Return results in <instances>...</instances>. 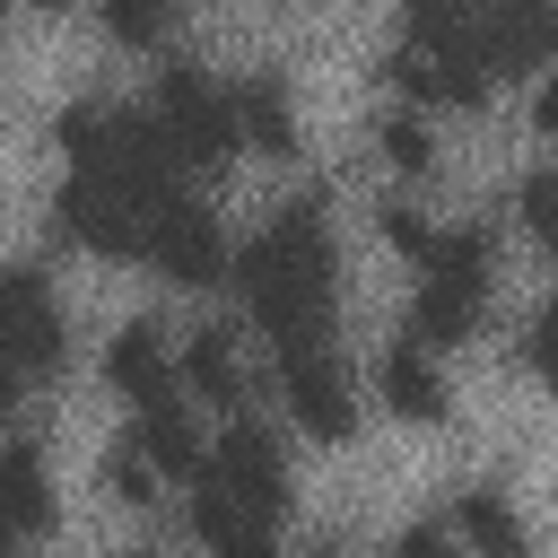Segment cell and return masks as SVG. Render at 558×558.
<instances>
[{
  "label": "cell",
  "mask_w": 558,
  "mask_h": 558,
  "mask_svg": "<svg viewBox=\"0 0 558 558\" xmlns=\"http://www.w3.org/2000/svg\"><path fill=\"white\" fill-rule=\"evenodd\" d=\"M375 148H384V166H401V174H427V166H436V140H427V122H418V113L375 122Z\"/></svg>",
  "instance_id": "obj_21"
},
{
  "label": "cell",
  "mask_w": 558,
  "mask_h": 558,
  "mask_svg": "<svg viewBox=\"0 0 558 558\" xmlns=\"http://www.w3.org/2000/svg\"><path fill=\"white\" fill-rule=\"evenodd\" d=\"M480 305H488V288H471V279H418V305H410V340H427V349H462L471 331H480Z\"/></svg>",
  "instance_id": "obj_10"
},
{
  "label": "cell",
  "mask_w": 558,
  "mask_h": 558,
  "mask_svg": "<svg viewBox=\"0 0 558 558\" xmlns=\"http://www.w3.org/2000/svg\"><path fill=\"white\" fill-rule=\"evenodd\" d=\"M201 471H209L227 497H244L253 514H270V523H279V506H288V453H279V436H270V427L235 418V427L218 436V453H201Z\"/></svg>",
  "instance_id": "obj_6"
},
{
  "label": "cell",
  "mask_w": 558,
  "mask_h": 558,
  "mask_svg": "<svg viewBox=\"0 0 558 558\" xmlns=\"http://www.w3.org/2000/svg\"><path fill=\"white\" fill-rule=\"evenodd\" d=\"M17 401H26V375H17V366H9V357H0V418H9V410H17Z\"/></svg>",
  "instance_id": "obj_28"
},
{
  "label": "cell",
  "mask_w": 558,
  "mask_h": 558,
  "mask_svg": "<svg viewBox=\"0 0 558 558\" xmlns=\"http://www.w3.org/2000/svg\"><path fill=\"white\" fill-rule=\"evenodd\" d=\"M514 209H523V227H532V235H541V244H549V235H558V183H549V174H541V166H532V174H523V183H514Z\"/></svg>",
  "instance_id": "obj_24"
},
{
  "label": "cell",
  "mask_w": 558,
  "mask_h": 558,
  "mask_svg": "<svg viewBox=\"0 0 558 558\" xmlns=\"http://www.w3.org/2000/svg\"><path fill=\"white\" fill-rule=\"evenodd\" d=\"M418 270H436V279H471V288H488V227H453V235H436V244L418 253Z\"/></svg>",
  "instance_id": "obj_19"
},
{
  "label": "cell",
  "mask_w": 558,
  "mask_h": 558,
  "mask_svg": "<svg viewBox=\"0 0 558 558\" xmlns=\"http://www.w3.org/2000/svg\"><path fill=\"white\" fill-rule=\"evenodd\" d=\"M384 78H392L401 96H418V105H462V96H453V78H445V61H436V52H418V44L384 52Z\"/></svg>",
  "instance_id": "obj_20"
},
{
  "label": "cell",
  "mask_w": 558,
  "mask_h": 558,
  "mask_svg": "<svg viewBox=\"0 0 558 558\" xmlns=\"http://www.w3.org/2000/svg\"><path fill=\"white\" fill-rule=\"evenodd\" d=\"M453 541H480V549L514 558V549H523V523H514L506 497H462V506H453Z\"/></svg>",
  "instance_id": "obj_18"
},
{
  "label": "cell",
  "mask_w": 558,
  "mask_h": 558,
  "mask_svg": "<svg viewBox=\"0 0 558 558\" xmlns=\"http://www.w3.org/2000/svg\"><path fill=\"white\" fill-rule=\"evenodd\" d=\"M157 122H166L174 157H183V166H209V174L244 148V131H235V96L209 87L192 61H166V78H157Z\"/></svg>",
  "instance_id": "obj_2"
},
{
  "label": "cell",
  "mask_w": 558,
  "mask_h": 558,
  "mask_svg": "<svg viewBox=\"0 0 558 558\" xmlns=\"http://www.w3.org/2000/svg\"><path fill=\"white\" fill-rule=\"evenodd\" d=\"M105 488H113V506H140V514H148V506H157V462H148L140 445H113V453H105Z\"/></svg>",
  "instance_id": "obj_22"
},
{
  "label": "cell",
  "mask_w": 558,
  "mask_h": 558,
  "mask_svg": "<svg viewBox=\"0 0 558 558\" xmlns=\"http://www.w3.org/2000/svg\"><path fill=\"white\" fill-rule=\"evenodd\" d=\"M488 78H532L549 61V0H471Z\"/></svg>",
  "instance_id": "obj_8"
},
{
  "label": "cell",
  "mask_w": 558,
  "mask_h": 558,
  "mask_svg": "<svg viewBox=\"0 0 558 558\" xmlns=\"http://www.w3.org/2000/svg\"><path fill=\"white\" fill-rule=\"evenodd\" d=\"M192 532L209 541V549H270V514H253L244 497H227L218 480L192 497Z\"/></svg>",
  "instance_id": "obj_15"
},
{
  "label": "cell",
  "mask_w": 558,
  "mask_h": 558,
  "mask_svg": "<svg viewBox=\"0 0 558 558\" xmlns=\"http://www.w3.org/2000/svg\"><path fill=\"white\" fill-rule=\"evenodd\" d=\"M52 235L78 244V253H96V262H131V253H140V209L122 201V183L70 174V183L52 192Z\"/></svg>",
  "instance_id": "obj_5"
},
{
  "label": "cell",
  "mask_w": 558,
  "mask_h": 558,
  "mask_svg": "<svg viewBox=\"0 0 558 558\" xmlns=\"http://www.w3.org/2000/svg\"><path fill=\"white\" fill-rule=\"evenodd\" d=\"M105 384H113L122 401H166V392H174V349H166V331H157V323H122L113 349H105Z\"/></svg>",
  "instance_id": "obj_9"
},
{
  "label": "cell",
  "mask_w": 558,
  "mask_h": 558,
  "mask_svg": "<svg viewBox=\"0 0 558 558\" xmlns=\"http://www.w3.org/2000/svg\"><path fill=\"white\" fill-rule=\"evenodd\" d=\"M183 375H192V384H201V392H209L218 410H235V401H244L235 331H227V323H201V331H192V349H183Z\"/></svg>",
  "instance_id": "obj_16"
},
{
  "label": "cell",
  "mask_w": 558,
  "mask_h": 558,
  "mask_svg": "<svg viewBox=\"0 0 558 558\" xmlns=\"http://www.w3.org/2000/svg\"><path fill=\"white\" fill-rule=\"evenodd\" d=\"M35 532H52V480H44L35 445H9L0 453V541H35Z\"/></svg>",
  "instance_id": "obj_11"
},
{
  "label": "cell",
  "mask_w": 558,
  "mask_h": 558,
  "mask_svg": "<svg viewBox=\"0 0 558 558\" xmlns=\"http://www.w3.org/2000/svg\"><path fill=\"white\" fill-rule=\"evenodd\" d=\"M0 357H9L26 384H35V375H52V366L70 357V323H61L52 279H44L35 262L0 270Z\"/></svg>",
  "instance_id": "obj_3"
},
{
  "label": "cell",
  "mask_w": 558,
  "mask_h": 558,
  "mask_svg": "<svg viewBox=\"0 0 558 558\" xmlns=\"http://www.w3.org/2000/svg\"><path fill=\"white\" fill-rule=\"evenodd\" d=\"M375 227H384V244H392V253H410V262H418V253L436 244V227H427V218H418L410 201H384V209H375Z\"/></svg>",
  "instance_id": "obj_25"
},
{
  "label": "cell",
  "mask_w": 558,
  "mask_h": 558,
  "mask_svg": "<svg viewBox=\"0 0 558 558\" xmlns=\"http://www.w3.org/2000/svg\"><path fill=\"white\" fill-rule=\"evenodd\" d=\"M401 549H410V558H418V549H453V523H410Z\"/></svg>",
  "instance_id": "obj_27"
},
{
  "label": "cell",
  "mask_w": 558,
  "mask_h": 558,
  "mask_svg": "<svg viewBox=\"0 0 558 558\" xmlns=\"http://www.w3.org/2000/svg\"><path fill=\"white\" fill-rule=\"evenodd\" d=\"M52 140H61V157H70L78 174H105V166H113V105H70V113L52 122Z\"/></svg>",
  "instance_id": "obj_17"
},
{
  "label": "cell",
  "mask_w": 558,
  "mask_h": 558,
  "mask_svg": "<svg viewBox=\"0 0 558 558\" xmlns=\"http://www.w3.org/2000/svg\"><path fill=\"white\" fill-rule=\"evenodd\" d=\"M523 366H532V375H549V366H558V314H549V305H541V314H532V331H523Z\"/></svg>",
  "instance_id": "obj_26"
},
{
  "label": "cell",
  "mask_w": 558,
  "mask_h": 558,
  "mask_svg": "<svg viewBox=\"0 0 558 558\" xmlns=\"http://www.w3.org/2000/svg\"><path fill=\"white\" fill-rule=\"evenodd\" d=\"M279 401H288V418H296L305 436H323V445H340V436L357 427V392H349V375H340L323 349H279Z\"/></svg>",
  "instance_id": "obj_7"
},
{
  "label": "cell",
  "mask_w": 558,
  "mask_h": 558,
  "mask_svg": "<svg viewBox=\"0 0 558 558\" xmlns=\"http://www.w3.org/2000/svg\"><path fill=\"white\" fill-rule=\"evenodd\" d=\"M131 445L157 462V480H201V427L174 410V392L166 401H140V436Z\"/></svg>",
  "instance_id": "obj_13"
},
{
  "label": "cell",
  "mask_w": 558,
  "mask_h": 558,
  "mask_svg": "<svg viewBox=\"0 0 558 558\" xmlns=\"http://www.w3.org/2000/svg\"><path fill=\"white\" fill-rule=\"evenodd\" d=\"M235 131H244L262 157H296V148H305V140H296V105H288L279 78H244V87H235Z\"/></svg>",
  "instance_id": "obj_14"
},
{
  "label": "cell",
  "mask_w": 558,
  "mask_h": 558,
  "mask_svg": "<svg viewBox=\"0 0 558 558\" xmlns=\"http://www.w3.org/2000/svg\"><path fill=\"white\" fill-rule=\"evenodd\" d=\"M384 401H392L410 427H445V418H453V392H445V375L427 366V349H418V340L384 349Z\"/></svg>",
  "instance_id": "obj_12"
},
{
  "label": "cell",
  "mask_w": 558,
  "mask_h": 558,
  "mask_svg": "<svg viewBox=\"0 0 558 558\" xmlns=\"http://www.w3.org/2000/svg\"><path fill=\"white\" fill-rule=\"evenodd\" d=\"M140 253L174 279V288H209L227 279V244H218V218L192 201V192H166L157 209H140Z\"/></svg>",
  "instance_id": "obj_4"
},
{
  "label": "cell",
  "mask_w": 558,
  "mask_h": 558,
  "mask_svg": "<svg viewBox=\"0 0 558 558\" xmlns=\"http://www.w3.org/2000/svg\"><path fill=\"white\" fill-rule=\"evenodd\" d=\"M26 9H70V0H26Z\"/></svg>",
  "instance_id": "obj_29"
},
{
  "label": "cell",
  "mask_w": 558,
  "mask_h": 558,
  "mask_svg": "<svg viewBox=\"0 0 558 558\" xmlns=\"http://www.w3.org/2000/svg\"><path fill=\"white\" fill-rule=\"evenodd\" d=\"M331 279H340V253H331L323 201H288L235 262L244 314L270 331V349H331Z\"/></svg>",
  "instance_id": "obj_1"
},
{
  "label": "cell",
  "mask_w": 558,
  "mask_h": 558,
  "mask_svg": "<svg viewBox=\"0 0 558 558\" xmlns=\"http://www.w3.org/2000/svg\"><path fill=\"white\" fill-rule=\"evenodd\" d=\"M105 35L113 44H157L166 35V0H105Z\"/></svg>",
  "instance_id": "obj_23"
}]
</instances>
